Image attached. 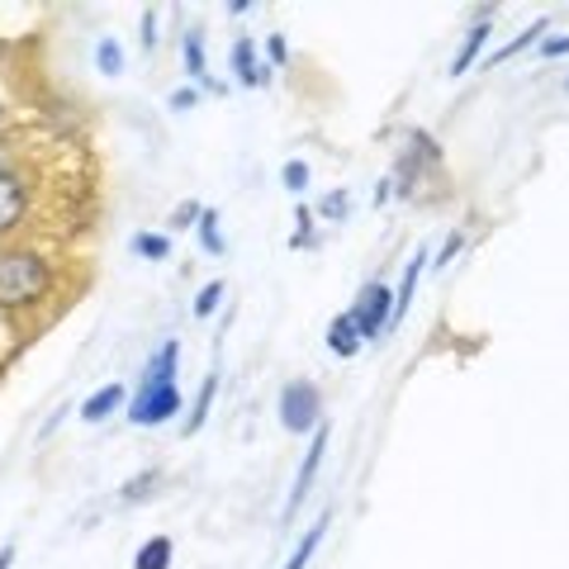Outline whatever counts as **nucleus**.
<instances>
[{
	"label": "nucleus",
	"mask_w": 569,
	"mask_h": 569,
	"mask_svg": "<svg viewBox=\"0 0 569 569\" xmlns=\"http://www.w3.org/2000/svg\"><path fill=\"white\" fill-rule=\"evenodd\" d=\"M280 422H284V432H309V427L318 422V389L309 380L284 385V395H280Z\"/></svg>",
	"instance_id": "obj_2"
},
{
	"label": "nucleus",
	"mask_w": 569,
	"mask_h": 569,
	"mask_svg": "<svg viewBox=\"0 0 569 569\" xmlns=\"http://www.w3.org/2000/svg\"><path fill=\"white\" fill-rule=\"evenodd\" d=\"M48 290V266L33 252H6L0 257V305H29Z\"/></svg>",
	"instance_id": "obj_1"
},
{
	"label": "nucleus",
	"mask_w": 569,
	"mask_h": 569,
	"mask_svg": "<svg viewBox=\"0 0 569 569\" xmlns=\"http://www.w3.org/2000/svg\"><path fill=\"white\" fill-rule=\"evenodd\" d=\"M176 408H181V395H176V385H152V389H138L133 395V422L142 427H157L167 422Z\"/></svg>",
	"instance_id": "obj_4"
},
{
	"label": "nucleus",
	"mask_w": 569,
	"mask_h": 569,
	"mask_svg": "<svg viewBox=\"0 0 569 569\" xmlns=\"http://www.w3.org/2000/svg\"><path fill=\"white\" fill-rule=\"evenodd\" d=\"M219 299H223V284L213 280L209 290H200V295H194V313H200V318H209L213 309H219Z\"/></svg>",
	"instance_id": "obj_17"
},
{
	"label": "nucleus",
	"mask_w": 569,
	"mask_h": 569,
	"mask_svg": "<svg viewBox=\"0 0 569 569\" xmlns=\"http://www.w3.org/2000/svg\"><path fill=\"white\" fill-rule=\"evenodd\" d=\"M485 39H489V20H479V24H475V33L466 39V48H460V58L451 62V71H456V77H460V71H466V67L475 62V52H479V43H485Z\"/></svg>",
	"instance_id": "obj_11"
},
{
	"label": "nucleus",
	"mask_w": 569,
	"mask_h": 569,
	"mask_svg": "<svg viewBox=\"0 0 569 569\" xmlns=\"http://www.w3.org/2000/svg\"><path fill=\"white\" fill-rule=\"evenodd\" d=\"M133 569H171V541H167V537H152L148 546L138 550Z\"/></svg>",
	"instance_id": "obj_8"
},
{
	"label": "nucleus",
	"mask_w": 569,
	"mask_h": 569,
	"mask_svg": "<svg viewBox=\"0 0 569 569\" xmlns=\"http://www.w3.org/2000/svg\"><path fill=\"white\" fill-rule=\"evenodd\" d=\"M186 67L194 71V77L204 71V58H200V33H190V39H186Z\"/></svg>",
	"instance_id": "obj_20"
},
{
	"label": "nucleus",
	"mask_w": 569,
	"mask_h": 569,
	"mask_svg": "<svg viewBox=\"0 0 569 569\" xmlns=\"http://www.w3.org/2000/svg\"><path fill=\"white\" fill-rule=\"evenodd\" d=\"M119 67H123L119 43H114V39H104V43H100V71H104V77H119Z\"/></svg>",
	"instance_id": "obj_15"
},
{
	"label": "nucleus",
	"mask_w": 569,
	"mask_h": 569,
	"mask_svg": "<svg viewBox=\"0 0 569 569\" xmlns=\"http://www.w3.org/2000/svg\"><path fill=\"white\" fill-rule=\"evenodd\" d=\"M271 62H284V39H280V33L271 39Z\"/></svg>",
	"instance_id": "obj_24"
},
{
	"label": "nucleus",
	"mask_w": 569,
	"mask_h": 569,
	"mask_svg": "<svg viewBox=\"0 0 569 569\" xmlns=\"http://www.w3.org/2000/svg\"><path fill=\"white\" fill-rule=\"evenodd\" d=\"M323 531H328V512H323V518H318V522L305 531V541L295 546V556H290V565H284V569H305V565H309V556L318 550V541H323Z\"/></svg>",
	"instance_id": "obj_9"
},
{
	"label": "nucleus",
	"mask_w": 569,
	"mask_h": 569,
	"mask_svg": "<svg viewBox=\"0 0 569 569\" xmlns=\"http://www.w3.org/2000/svg\"><path fill=\"white\" fill-rule=\"evenodd\" d=\"M284 186H290V190H305V186H309V167H305V162H290V167H284Z\"/></svg>",
	"instance_id": "obj_21"
},
{
	"label": "nucleus",
	"mask_w": 569,
	"mask_h": 569,
	"mask_svg": "<svg viewBox=\"0 0 569 569\" xmlns=\"http://www.w3.org/2000/svg\"><path fill=\"white\" fill-rule=\"evenodd\" d=\"M323 213H328V219H342V213H347V194H342V190H337V194H328Z\"/></svg>",
	"instance_id": "obj_22"
},
{
	"label": "nucleus",
	"mask_w": 569,
	"mask_h": 569,
	"mask_svg": "<svg viewBox=\"0 0 569 569\" xmlns=\"http://www.w3.org/2000/svg\"><path fill=\"white\" fill-rule=\"evenodd\" d=\"M209 399H213V376H209V380H204V389H200V403H194V413H190V432L204 422V413H209Z\"/></svg>",
	"instance_id": "obj_19"
},
{
	"label": "nucleus",
	"mask_w": 569,
	"mask_h": 569,
	"mask_svg": "<svg viewBox=\"0 0 569 569\" xmlns=\"http://www.w3.org/2000/svg\"><path fill=\"white\" fill-rule=\"evenodd\" d=\"M328 342H332V351L351 356L356 347H361V337H356V328L347 323V318H337V323H332V332H328Z\"/></svg>",
	"instance_id": "obj_12"
},
{
	"label": "nucleus",
	"mask_w": 569,
	"mask_h": 569,
	"mask_svg": "<svg viewBox=\"0 0 569 569\" xmlns=\"http://www.w3.org/2000/svg\"><path fill=\"white\" fill-rule=\"evenodd\" d=\"M119 399H123V385H104L100 395H91V399L81 403V418H86V422H100V418H110L114 408H119Z\"/></svg>",
	"instance_id": "obj_7"
},
{
	"label": "nucleus",
	"mask_w": 569,
	"mask_h": 569,
	"mask_svg": "<svg viewBox=\"0 0 569 569\" xmlns=\"http://www.w3.org/2000/svg\"><path fill=\"white\" fill-rule=\"evenodd\" d=\"M133 247H138V252L148 257V261H162V257L171 252V242H167L162 233H138V238H133Z\"/></svg>",
	"instance_id": "obj_13"
},
{
	"label": "nucleus",
	"mask_w": 569,
	"mask_h": 569,
	"mask_svg": "<svg viewBox=\"0 0 569 569\" xmlns=\"http://www.w3.org/2000/svg\"><path fill=\"white\" fill-rule=\"evenodd\" d=\"M418 271H422V252L408 261V276H403V290H399V305H395V313L403 318L408 313V299H413V284H418Z\"/></svg>",
	"instance_id": "obj_14"
},
{
	"label": "nucleus",
	"mask_w": 569,
	"mask_h": 569,
	"mask_svg": "<svg viewBox=\"0 0 569 569\" xmlns=\"http://www.w3.org/2000/svg\"><path fill=\"white\" fill-rule=\"evenodd\" d=\"M541 29H546V20H537V24H531V29L522 33V39H512V43H508L503 52H498V58H489V62H503V58H512V52H522V48H527L531 39H537V33H541Z\"/></svg>",
	"instance_id": "obj_18"
},
{
	"label": "nucleus",
	"mask_w": 569,
	"mask_h": 569,
	"mask_svg": "<svg viewBox=\"0 0 569 569\" xmlns=\"http://www.w3.org/2000/svg\"><path fill=\"white\" fill-rule=\"evenodd\" d=\"M541 52H546V58H560V52H569V33H565V39H550Z\"/></svg>",
	"instance_id": "obj_23"
},
{
	"label": "nucleus",
	"mask_w": 569,
	"mask_h": 569,
	"mask_svg": "<svg viewBox=\"0 0 569 569\" xmlns=\"http://www.w3.org/2000/svg\"><path fill=\"white\" fill-rule=\"evenodd\" d=\"M565 91H569V81H565Z\"/></svg>",
	"instance_id": "obj_26"
},
{
	"label": "nucleus",
	"mask_w": 569,
	"mask_h": 569,
	"mask_svg": "<svg viewBox=\"0 0 569 569\" xmlns=\"http://www.w3.org/2000/svg\"><path fill=\"white\" fill-rule=\"evenodd\" d=\"M389 313H395V295H389V284H366V295L356 299L347 323L356 328V337H376Z\"/></svg>",
	"instance_id": "obj_3"
},
{
	"label": "nucleus",
	"mask_w": 569,
	"mask_h": 569,
	"mask_svg": "<svg viewBox=\"0 0 569 569\" xmlns=\"http://www.w3.org/2000/svg\"><path fill=\"white\" fill-rule=\"evenodd\" d=\"M233 71H238L247 86H257V81H261V71H257V48L247 43V39L233 43Z\"/></svg>",
	"instance_id": "obj_10"
},
{
	"label": "nucleus",
	"mask_w": 569,
	"mask_h": 569,
	"mask_svg": "<svg viewBox=\"0 0 569 569\" xmlns=\"http://www.w3.org/2000/svg\"><path fill=\"white\" fill-rule=\"evenodd\" d=\"M318 460H323V437H313V447H309V456H305V466H299V475H295V489H290V503H284V518H290V512L305 503V493H309V485H313Z\"/></svg>",
	"instance_id": "obj_6"
},
{
	"label": "nucleus",
	"mask_w": 569,
	"mask_h": 569,
	"mask_svg": "<svg viewBox=\"0 0 569 569\" xmlns=\"http://www.w3.org/2000/svg\"><path fill=\"white\" fill-rule=\"evenodd\" d=\"M10 560H14V550L6 546V550H0V569H10Z\"/></svg>",
	"instance_id": "obj_25"
},
{
	"label": "nucleus",
	"mask_w": 569,
	"mask_h": 569,
	"mask_svg": "<svg viewBox=\"0 0 569 569\" xmlns=\"http://www.w3.org/2000/svg\"><path fill=\"white\" fill-rule=\"evenodd\" d=\"M200 238H204V247H209V252H223V238H219V213H204V219H200Z\"/></svg>",
	"instance_id": "obj_16"
},
{
	"label": "nucleus",
	"mask_w": 569,
	"mask_h": 569,
	"mask_svg": "<svg viewBox=\"0 0 569 569\" xmlns=\"http://www.w3.org/2000/svg\"><path fill=\"white\" fill-rule=\"evenodd\" d=\"M20 213H24V186L10 171H0V233L20 223Z\"/></svg>",
	"instance_id": "obj_5"
}]
</instances>
